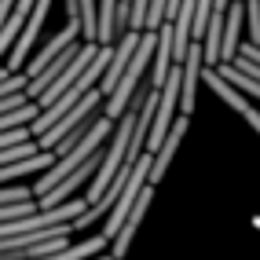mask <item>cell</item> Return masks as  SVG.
<instances>
[{
    "mask_svg": "<svg viewBox=\"0 0 260 260\" xmlns=\"http://www.w3.org/2000/svg\"><path fill=\"white\" fill-rule=\"evenodd\" d=\"M246 26H249V37L260 48V0H249L246 4Z\"/></svg>",
    "mask_w": 260,
    "mask_h": 260,
    "instance_id": "4fadbf2b",
    "label": "cell"
},
{
    "mask_svg": "<svg viewBox=\"0 0 260 260\" xmlns=\"http://www.w3.org/2000/svg\"><path fill=\"white\" fill-rule=\"evenodd\" d=\"M114 128H117V121H110L107 114L95 117V125H92L88 132H84V140H81L70 154H66V158H59V161H55V165H51V169L44 172V176H41V183L33 187V194H37V198L51 194V190H55L62 180H70L77 169H84V165H88V161L95 158V154L103 150V143L114 140Z\"/></svg>",
    "mask_w": 260,
    "mask_h": 260,
    "instance_id": "6da1fadb",
    "label": "cell"
},
{
    "mask_svg": "<svg viewBox=\"0 0 260 260\" xmlns=\"http://www.w3.org/2000/svg\"><path fill=\"white\" fill-rule=\"evenodd\" d=\"M11 11H15V4H0V29L8 26V19H11Z\"/></svg>",
    "mask_w": 260,
    "mask_h": 260,
    "instance_id": "2e32d148",
    "label": "cell"
},
{
    "mask_svg": "<svg viewBox=\"0 0 260 260\" xmlns=\"http://www.w3.org/2000/svg\"><path fill=\"white\" fill-rule=\"evenodd\" d=\"M37 117H41V107H37V103H29L26 110L4 114V117H0V136H4V132H15V128H29Z\"/></svg>",
    "mask_w": 260,
    "mask_h": 260,
    "instance_id": "30bf717a",
    "label": "cell"
},
{
    "mask_svg": "<svg viewBox=\"0 0 260 260\" xmlns=\"http://www.w3.org/2000/svg\"><path fill=\"white\" fill-rule=\"evenodd\" d=\"M29 107V95L19 92V95H8V99H0V117L4 114H15V110H26Z\"/></svg>",
    "mask_w": 260,
    "mask_h": 260,
    "instance_id": "5bb4252c",
    "label": "cell"
},
{
    "mask_svg": "<svg viewBox=\"0 0 260 260\" xmlns=\"http://www.w3.org/2000/svg\"><path fill=\"white\" fill-rule=\"evenodd\" d=\"M246 121H249V125L260 132V110H256V107H249V110H246Z\"/></svg>",
    "mask_w": 260,
    "mask_h": 260,
    "instance_id": "e0dca14e",
    "label": "cell"
},
{
    "mask_svg": "<svg viewBox=\"0 0 260 260\" xmlns=\"http://www.w3.org/2000/svg\"><path fill=\"white\" fill-rule=\"evenodd\" d=\"M202 81H205V84H209V88H213V92H216V95H220L223 103H228V107H231V110H238V114H246V110L253 107V103H249L246 95H242L238 88H231V84H228V81H223V77H220L216 70H209V66H205V70H202Z\"/></svg>",
    "mask_w": 260,
    "mask_h": 260,
    "instance_id": "ba28073f",
    "label": "cell"
},
{
    "mask_svg": "<svg viewBox=\"0 0 260 260\" xmlns=\"http://www.w3.org/2000/svg\"><path fill=\"white\" fill-rule=\"evenodd\" d=\"M29 15H33V4L29 0H19V4H15V11H11V19H8V26L0 29V59L8 55V51L19 44V37H22V22H29Z\"/></svg>",
    "mask_w": 260,
    "mask_h": 260,
    "instance_id": "52a82bcc",
    "label": "cell"
},
{
    "mask_svg": "<svg viewBox=\"0 0 260 260\" xmlns=\"http://www.w3.org/2000/svg\"><path fill=\"white\" fill-rule=\"evenodd\" d=\"M81 33H84V44H99V4L81 0Z\"/></svg>",
    "mask_w": 260,
    "mask_h": 260,
    "instance_id": "8fae6325",
    "label": "cell"
},
{
    "mask_svg": "<svg viewBox=\"0 0 260 260\" xmlns=\"http://www.w3.org/2000/svg\"><path fill=\"white\" fill-rule=\"evenodd\" d=\"M169 22V11H165V0H154V4L147 8V26H143V33H158L161 26Z\"/></svg>",
    "mask_w": 260,
    "mask_h": 260,
    "instance_id": "7c38bea8",
    "label": "cell"
},
{
    "mask_svg": "<svg viewBox=\"0 0 260 260\" xmlns=\"http://www.w3.org/2000/svg\"><path fill=\"white\" fill-rule=\"evenodd\" d=\"M140 41H143V33H125L117 44H114V55H110V66H107V74H103V81H99V92L103 95H114V88L121 84V77H125V70L132 66V59H136V51H140Z\"/></svg>",
    "mask_w": 260,
    "mask_h": 260,
    "instance_id": "7a4b0ae2",
    "label": "cell"
},
{
    "mask_svg": "<svg viewBox=\"0 0 260 260\" xmlns=\"http://www.w3.org/2000/svg\"><path fill=\"white\" fill-rule=\"evenodd\" d=\"M147 0H136L132 4V33H143V26H147Z\"/></svg>",
    "mask_w": 260,
    "mask_h": 260,
    "instance_id": "9a60e30c",
    "label": "cell"
},
{
    "mask_svg": "<svg viewBox=\"0 0 260 260\" xmlns=\"http://www.w3.org/2000/svg\"><path fill=\"white\" fill-rule=\"evenodd\" d=\"M190 132V117H176V125H172V132H169V140L161 143V150L158 154H150V187L158 183L161 176H165V169H169V161H172V154H176V147L183 143V136Z\"/></svg>",
    "mask_w": 260,
    "mask_h": 260,
    "instance_id": "5b68a950",
    "label": "cell"
},
{
    "mask_svg": "<svg viewBox=\"0 0 260 260\" xmlns=\"http://www.w3.org/2000/svg\"><path fill=\"white\" fill-rule=\"evenodd\" d=\"M150 198H154V187L147 183V187H143V194H140V202H136V209H132V213H128V220H125V228H121V235L110 242V256H114V260H125L128 246H132V238H136V231H140V220L147 216Z\"/></svg>",
    "mask_w": 260,
    "mask_h": 260,
    "instance_id": "277c9868",
    "label": "cell"
},
{
    "mask_svg": "<svg viewBox=\"0 0 260 260\" xmlns=\"http://www.w3.org/2000/svg\"><path fill=\"white\" fill-rule=\"evenodd\" d=\"M242 22H246V4H231L228 8V26H223V51H220V62H235L238 59V37H242Z\"/></svg>",
    "mask_w": 260,
    "mask_h": 260,
    "instance_id": "8992f818",
    "label": "cell"
},
{
    "mask_svg": "<svg viewBox=\"0 0 260 260\" xmlns=\"http://www.w3.org/2000/svg\"><path fill=\"white\" fill-rule=\"evenodd\" d=\"M117 4L107 0V4H99V48H114V37H117Z\"/></svg>",
    "mask_w": 260,
    "mask_h": 260,
    "instance_id": "9c48e42d",
    "label": "cell"
},
{
    "mask_svg": "<svg viewBox=\"0 0 260 260\" xmlns=\"http://www.w3.org/2000/svg\"><path fill=\"white\" fill-rule=\"evenodd\" d=\"M48 8L51 4H33V15H29V22H26V29H22V37H19V44L11 48V59H8V74H19L22 70V62L29 59V51H33V41H37V33H41V22H44V15H48Z\"/></svg>",
    "mask_w": 260,
    "mask_h": 260,
    "instance_id": "3957f363",
    "label": "cell"
}]
</instances>
